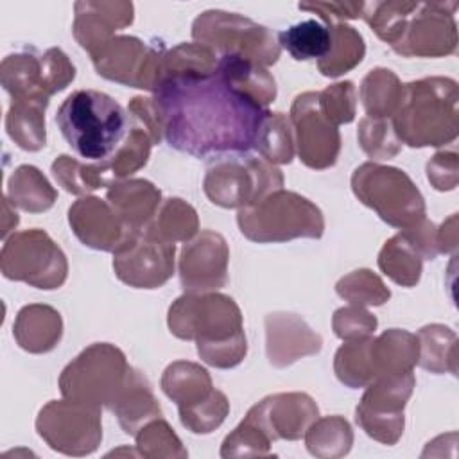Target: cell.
I'll list each match as a JSON object with an SVG mask.
<instances>
[{"label": "cell", "instance_id": "16", "mask_svg": "<svg viewBox=\"0 0 459 459\" xmlns=\"http://www.w3.org/2000/svg\"><path fill=\"white\" fill-rule=\"evenodd\" d=\"M457 2H416L405 20L398 41L391 47L405 57H441L455 52Z\"/></svg>", "mask_w": 459, "mask_h": 459}, {"label": "cell", "instance_id": "14", "mask_svg": "<svg viewBox=\"0 0 459 459\" xmlns=\"http://www.w3.org/2000/svg\"><path fill=\"white\" fill-rule=\"evenodd\" d=\"M176 246L149 230H131L113 251V269L120 281L134 289H158L174 273Z\"/></svg>", "mask_w": 459, "mask_h": 459}, {"label": "cell", "instance_id": "35", "mask_svg": "<svg viewBox=\"0 0 459 459\" xmlns=\"http://www.w3.org/2000/svg\"><path fill=\"white\" fill-rule=\"evenodd\" d=\"M143 228L158 238L169 244H176L188 242L192 237H195L199 222L195 210L188 203L178 197H170L163 201L152 221Z\"/></svg>", "mask_w": 459, "mask_h": 459}, {"label": "cell", "instance_id": "31", "mask_svg": "<svg viewBox=\"0 0 459 459\" xmlns=\"http://www.w3.org/2000/svg\"><path fill=\"white\" fill-rule=\"evenodd\" d=\"M332 32L330 52L317 61V68L325 77H339L355 68L364 54L366 45L359 30L344 22H325Z\"/></svg>", "mask_w": 459, "mask_h": 459}, {"label": "cell", "instance_id": "22", "mask_svg": "<svg viewBox=\"0 0 459 459\" xmlns=\"http://www.w3.org/2000/svg\"><path fill=\"white\" fill-rule=\"evenodd\" d=\"M133 4L129 2H77L74 36L91 54L106 45L113 32L131 25Z\"/></svg>", "mask_w": 459, "mask_h": 459}, {"label": "cell", "instance_id": "11", "mask_svg": "<svg viewBox=\"0 0 459 459\" xmlns=\"http://www.w3.org/2000/svg\"><path fill=\"white\" fill-rule=\"evenodd\" d=\"M2 274L36 289H59L68 274L61 247L38 228L23 230L4 240L0 253Z\"/></svg>", "mask_w": 459, "mask_h": 459}, {"label": "cell", "instance_id": "40", "mask_svg": "<svg viewBox=\"0 0 459 459\" xmlns=\"http://www.w3.org/2000/svg\"><path fill=\"white\" fill-rule=\"evenodd\" d=\"M362 151L373 160H389L402 149V142L394 134L391 118L364 117L357 131Z\"/></svg>", "mask_w": 459, "mask_h": 459}, {"label": "cell", "instance_id": "44", "mask_svg": "<svg viewBox=\"0 0 459 459\" xmlns=\"http://www.w3.org/2000/svg\"><path fill=\"white\" fill-rule=\"evenodd\" d=\"M377 325H378L377 317L359 305H348V307L337 308L332 317L333 333L342 341L369 337L377 330Z\"/></svg>", "mask_w": 459, "mask_h": 459}, {"label": "cell", "instance_id": "43", "mask_svg": "<svg viewBox=\"0 0 459 459\" xmlns=\"http://www.w3.org/2000/svg\"><path fill=\"white\" fill-rule=\"evenodd\" d=\"M271 441L265 434L251 423L247 418L224 439L221 448V457H237V455H269Z\"/></svg>", "mask_w": 459, "mask_h": 459}, {"label": "cell", "instance_id": "13", "mask_svg": "<svg viewBox=\"0 0 459 459\" xmlns=\"http://www.w3.org/2000/svg\"><path fill=\"white\" fill-rule=\"evenodd\" d=\"M416 380L412 371L384 375L366 385L357 409L359 427L384 445H394L403 434V407L412 394Z\"/></svg>", "mask_w": 459, "mask_h": 459}, {"label": "cell", "instance_id": "24", "mask_svg": "<svg viewBox=\"0 0 459 459\" xmlns=\"http://www.w3.org/2000/svg\"><path fill=\"white\" fill-rule=\"evenodd\" d=\"M63 333L61 314L48 305H25L14 319L13 335L29 353H47L57 346Z\"/></svg>", "mask_w": 459, "mask_h": 459}, {"label": "cell", "instance_id": "17", "mask_svg": "<svg viewBox=\"0 0 459 459\" xmlns=\"http://www.w3.org/2000/svg\"><path fill=\"white\" fill-rule=\"evenodd\" d=\"M290 124L296 134L299 160L316 170L332 167L341 151V136L321 111L317 91L299 93L290 108Z\"/></svg>", "mask_w": 459, "mask_h": 459}, {"label": "cell", "instance_id": "25", "mask_svg": "<svg viewBox=\"0 0 459 459\" xmlns=\"http://www.w3.org/2000/svg\"><path fill=\"white\" fill-rule=\"evenodd\" d=\"M109 411L115 412L124 432L131 436H136L149 421L161 418V409L152 394L151 384L134 368L129 369L126 385Z\"/></svg>", "mask_w": 459, "mask_h": 459}, {"label": "cell", "instance_id": "42", "mask_svg": "<svg viewBox=\"0 0 459 459\" xmlns=\"http://www.w3.org/2000/svg\"><path fill=\"white\" fill-rule=\"evenodd\" d=\"M317 100L323 115L335 126L355 118V86L350 81L335 82L317 91Z\"/></svg>", "mask_w": 459, "mask_h": 459}, {"label": "cell", "instance_id": "34", "mask_svg": "<svg viewBox=\"0 0 459 459\" xmlns=\"http://www.w3.org/2000/svg\"><path fill=\"white\" fill-rule=\"evenodd\" d=\"M402 82L396 74L387 68L371 70L360 82L359 97L366 109V117L391 118L402 97Z\"/></svg>", "mask_w": 459, "mask_h": 459}, {"label": "cell", "instance_id": "45", "mask_svg": "<svg viewBox=\"0 0 459 459\" xmlns=\"http://www.w3.org/2000/svg\"><path fill=\"white\" fill-rule=\"evenodd\" d=\"M457 152L443 151L427 163V178L436 190H454L457 185Z\"/></svg>", "mask_w": 459, "mask_h": 459}, {"label": "cell", "instance_id": "1", "mask_svg": "<svg viewBox=\"0 0 459 459\" xmlns=\"http://www.w3.org/2000/svg\"><path fill=\"white\" fill-rule=\"evenodd\" d=\"M152 93L165 142L194 158L247 152L269 111L219 66L169 74Z\"/></svg>", "mask_w": 459, "mask_h": 459}, {"label": "cell", "instance_id": "27", "mask_svg": "<svg viewBox=\"0 0 459 459\" xmlns=\"http://www.w3.org/2000/svg\"><path fill=\"white\" fill-rule=\"evenodd\" d=\"M161 389L178 407H188L204 400L215 387L204 368L194 362L176 360L165 368Z\"/></svg>", "mask_w": 459, "mask_h": 459}, {"label": "cell", "instance_id": "15", "mask_svg": "<svg viewBox=\"0 0 459 459\" xmlns=\"http://www.w3.org/2000/svg\"><path fill=\"white\" fill-rule=\"evenodd\" d=\"M165 50L134 36H113L91 61L99 75L142 90H154L161 79Z\"/></svg>", "mask_w": 459, "mask_h": 459}, {"label": "cell", "instance_id": "23", "mask_svg": "<svg viewBox=\"0 0 459 459\" xmlns=\"http://www.w3.org/2000/svg\"><path fill=\"white\" fill-rule=\"evenodd\" d=\"M106 201L129 230H140L156 215L161 194L145 179H127L111 185Z\"/></svg>", "mask_w": 459, "mask_h": 459}, {"label": "cell", "instance_id": "28", "mask_svg": "<svg viewBox=\"0 0 459 459\" xmlns=\"http://www.w3.org/2000/svg\"><path fill=\"white\" fill-rule=\"evenodd\" d=\"M5 197L13 206L30 213H41L52 208L57 192L34 165H20L7 181Z\"/></svg>", "mask_w": 459, "mask_h": 459}, {"label": "cell", "instance_id": "2", "mask_svg": "<svg viewBox=\"0 0 459 459\" xmlns=\"http://www.w3.org/2000/svg\"><path fill=\"white\" fill-rule=\"evenodd\" d=\"M170 333L183 341H195L199 357L221 369L240 364L247 341L238 305L224 294H183L167 316Z\"/></svg>", "mask_w": 459, "mask_h": 459}, {"label": "cell", "instance_id": "26", "mask_svg": "<svg viewBox=\"0 0 459 459\" xmlns=\"http://www.w3.org/2000/svg\"><path fill=\"white\" fill-rule=\"evenodd\" d=\"M2 86L11 95V100H39L47 102L50 91L45 81L43 57L32 52L11 54L2 61L0 68Z\"/></svg>", "mask_w": 459, "mask_h": 459}, {"label": "cell", "instance_id": "36", "mask_svg": "<svg viewBox=\"0 0 459 459\" xmlns=\"http://www.w3.org/2000/svg\"><path fill=\"white\" fill-rule=\"evenodd\" d=\"M353 443L350 423L342 416L317 418L305 432V445L316 457L346 455Z\"/></svg>", "mask_w": 459, "mask_h": 459}, {"label": "cell", "instance_id": "21", "mask_svg": "<svg viewBox=\"0 0 459 459\" xmlns=\"http://www.w3.org/2000/svg\"><path fill=\"white\" fill-rule=\"evenodd\" d=\"M267 359L276 368H287L307 355L321 351L323 339L305 319L290 312H271L265 316Z\"/></svg>", "mask_w": 459, "mask_h": 459}, {"label": "cell", "instance_id": "8", "mask_svg": "<svg viewBox=\"0 0 459 459\" xmlns=\"http://www.w3.org/2000/svg\"><path fill=\"white\" fill-rule=\"evenodd\" d=\"M203 188L213 204L240 210L283 188V176L280 169L262 156L256 158L247 152L226 154L206 169Z\"/></svg>", "mask_w": 459, "mask_h": 459}, {"label": "cell", "instance_id": "7", "mask_svg": "<svg viewBox=\"0 0 459 459\" xmlns=\"http://www.w3.org/2000/svg\"><path fill=\"white\" fill-rule=\"evenodd\" d=\"M351 190L394 228L405 230L425 219V199L402 169L366 161L353 170Z\"/></svg>", "mask_w": 459, "mask_h": 459}, {"label": "cell", "instance_id": "19", "mask_svg": "<svg viewBox=\"0 0 459 459\" xmlns=\"http://www.w3.org/2000/svg\"><path fill=\"white\" fill-rule=\"evenodd\" d=\"M269 441L299 439L319 418L316 402L305 393L271 394L253 405L246 416Z\"/></svg>", "mask_w": 459, "mask_h": 459}, {"label": "cell", "instance_id": "5", "mask_svg": "<svg viewBox=\"0 0 459 459\" xmlns=\"http://www.w3.org/2000/svg\"><path fill=\"white\" fill-rule=\"evenodd\" d=\"M414 364H418V337L391 328L378 337L346 341L335 353L333 371L344 385L359 389L378 377L412 371Z\"/></svg>", "mask_w": 459, "mask_h": 459}, {"label": "cell", "instance_id": "4", "mask_svg": "<svg viewBox=\"0 0 459 459\" xmlns=\"http://www.w3.org/2000/svg\"><path fill=\"white\" fill-rule=\"evenodd\" d=\"M457 82L448 77H425L402 86L391 124L409 147H441L457 136Z\"/></svg>", "mask_w": 459, "mask_h": 459}, {"label": "cell", "instance_id": "33", "mask_svg": "<svg viewBox=\"0 0 459 459\" xmlns=\"http://www.w3.org/2000/svg\"><path fill=\"white\" fill-rule=\"evenodd\" d=\"M278 43L296 61L323 59L332 47V32L325 22L305 20L278 34Z\"/></svg>", "mask_w": 459, "mask_h": 459}, {"label": "cell", "instance_id": "20", "mask_svg": "<svg viewBox=\"0 0 459 459\" xmlns=\"http://www.w3.org/2000/svg\"><path fill=\"white\" fill-rule=\"evenodd\" d=\"M68 222L84 246L111 253L131 231L108 201L93 195L81 197L70 206Z\"/></svg>", "mask_w": 459, "mask_h": 459}, {"label": "cell", "instance_id": "3", "mask_svg": "<svg viewBox=\"0 0 459 459\" xmlns=\"http://www.w3.org/2000/svg\"><path fill=\"white\" fill-rule=\"evenodd\" d=\"M56 124L72 151L91 163L109 161L129 133L127 111L97 90L72 91L59 106Z\"/></svg>", "mask_w": 459, "mask_h": 459}, {"label": "cell", "instance_id": "12", "mask_svg": "<svg viewBox=\"0 0 459 459\" xmlns=\"http://www.w3.org/2000/svg\"><path fill=\"white\" fill-rule=\"evenodd\" d=\"M38 434L50 448L66 455H86L102 439L100 409L70 398L52 400L36 418Z\"/></svg>", "mask_w": 459, "mask_h": 459}, {"label": "cell", "instance_id": "38", "mask_svg": "<svg viewBox=\"0 0 459 459\" xmlns=\"http://www.w3.org/2000/svg\"><path fill=\"white\" fill-rule=\"evenodd\" d=\"M335 292L350 305L359 307L384 305L391 298V290L369 269H357L342 276L335 285Z\"/></svg>", "mask_w": 459, "mask_h": 459}, {"label": "cell", "instance_id": "9", "mask_svg": "<svg viewBox=\"0 0 459 459\" xmlns=\"http://www.w3.org/2000/svg\"><path fill=\"white\" fill-rule=\"evenodd\" d=\"M129 369L126 355L117 346L95 342L61 371L59 389L63 398L111 409L126 385Z\"/></svg>", "mask_w": 459, "mask_h": 459}, {"label": "cell", "instance_id": "10", "mask_svg": "<svg viewBox=\"0 0 459 459\" xmlns=\"http://www.w3.org/2000/svg\"><path fill=\"white\" fill-rule=\"evenodd\" d=\"M192 38L217 56H238L264 68L274 65L281 52L273 30L246 16L219 9L204 11L194 20Z\"/></svg>", "mask_w": 459, "mask_h": 459}, {"label": "cell", "instance_id": "41", "mask_svg": "<svg viewBox=\"0 0 459 459\" xmlns=\"http://www.w3.org/2000/svg\"><path fill=\"white\" fill-rule=\"evenodd\" d=\"M140 455L145 457H185L186 450L181 446L179 437L172 432L163 418H156L143 425L134 436Z\"/></svg>", "mask_w": 459, "mask_h": 459}, {"label": "cell", "instance_id": "39", "mask_svg": "<svg viewBox=\"0 0 459 459\" xmlns=\"http://www.w3.org/2000/svg\"><path fill=\"white\" fill-rule=\"evenodd\" d=\"M179 420L194 434H210L215 430L230 412V402L222 391L213 389L204 400L188 405L178 407Z\"/></svg>", "mask_w": 459, "mask_h": 459}, {"label": "cell", "instance_id": "46", "mask_svg": "<svg viewBox=\"0 0 459 459\" xmlns=\"http://www.w3.org/2000/svg\"><path fill=\"white\" fill-rule=\"evenodd\" d=\"M303 11L317 13L323 22H341V20H355L364 18V2H312V4H299Z\"/></svg>", "mask_w": 459, "mask_h": 459}, {"label": "cell", "instance_id": "30", "mask_svg": "<svg viewBox=\"0 0 459 459\" xmlns=\"http://www.w3.org/2000/svg\"><path fill=\"white\" fill-rule=\"evenodd\" d=\"M45 108L39 100H11L5 117V129L11 140L23 151H39L45 147Z\"/></svg>", "mask_w": 459, "mask_h": 459}, {"label": "cell", "instance_id": "6", "mask_svg": "<svg viewBox=\"0 0 459 459\" xmlns=\"http://www.w3.org/2000/svg\"><path fill=\"white\" fill-rule=\"evenodd\" d=\"M240 233L258 244L287 242L292 238H321L325 219L307 197L290 190H274L256 204L237 213Z\"/></svg>", "mask_w": 459, "mask_h": 459}, {"label": "cell", "instance_id": "29", "mask_svg": "<svg viewBox=\"0 0 459 459\" xmlns=\"http://www.w3.org/2000/svg\"><path fill=\"white\" fill-rule=\"evenodd\" d=\"M418 364L430 373H457V335L445 325H427L420 328Z\"/></svg>", "mask_w": 459, "mask_h": 459}, {"label": "cell", "instance_id": "18", "mask_svg": "<svg viewBox=\"0 0 459 459\" xmlns=\"http://www.w3.org/2000/svg\"><path fill=\"white\" fill-rule=\"evenodd\" d=\"M228 258V244L213 230H203L185 242L179 256V280L185 292L204 294L224 287Z\"/></svg>", "mask_w": 459, "mask_h": 459}, {"label": "cell", "instance_id": "32", "mask_svg": "<svg viewBox=\"0 0 459 459\" xmlns=\"http://www.w3.org/2000/svg\"><path fill=\"white\" fill-rule=\"evenodd\" d=\"M421 265L423 256L403 231L391 237L378 253L380 271L402 287H414L420 281Z\"/></svg>", "mask_w": 459, "mask_h": 459}, {"label": "cell", "instance_id": "37", "mask_svg": "<svg viewBox=\"0 0 459 459\" xmlns=\"http://www.w3.org/2000/svg\"><path fill=\"white\" fill-rule=\"evenodd\" d=\"M255 149L269 163H290L294 158V140L290 118L283 113L267 111L260 127Z\"/></svg>", "mask_w": 459, "mask_h": 459}]
</instances>
